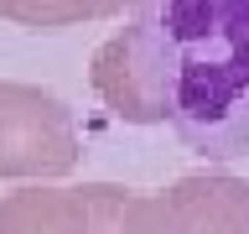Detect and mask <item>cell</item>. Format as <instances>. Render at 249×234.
<instances>
[{
    "mask_svg": "<svg viewBox=\"0 0 249 234\" xmlns=\"http://www.w3.org/2000/svg\"><path fill=\"white\" fill-rule=\"evenodd\" d=\"M114 234H249V182L233 172H187L161 193L124 187Z\"/></svg>",
    "mask_w": 249,
    "mask_h": 234,
    "instance_id": "cell-2",
    "label": "cell"
},
{
    "mask_svg": "<svg viewBox=\"0 0 249 234\" xmlns=\"http://www.w3.org/2000/svg\"><path fill=\"white\" fill-rule=\"evenodd\" d=\"M78 156L73 109L42 83L0 78V177H68Z\"/></svg>",
    "mask_w": 249,
    "mask_h": 234,
    "instance_id": "cell-3",
    "label": "cell"
},
{
    "mask_svg": "<svg viewBox=\"0 0 249 234\" xmlns=\"http://www.w3.org/2000/svg\"><path fill=\"white\" fill-rule=\"evenodd\" d=\"M124 187H21L0 198V234H114V208Z\"/></svg>",
    "mask_w": 249,
    "mask_h": 234,
    "instance_id": "cell-4",
    "label": "cell"
},
{
    "mask_svg": "<svg viewBox=\"0 0 249 234\" xmlns=\"http://www.w3.org/2000/svg\"><path fill=\"white\" fill-rule=\"evenodd\" d=\"M135 0H0V16L26 31H68L83 21H104V16L130 11Z\"/></svg>",
    "mask_w": 249,
    "mask_h": 234,
    "instance_id": "cell-5",
    "label": "cell"
},
{
    "mask_svg": "<svg viewBox=\"0 0 249 234\" xmlns=\"http://www.w3.org/2000/svg\"><path fill=\"white\" fill-rule=\"evenodd\" d=\"M93 94L208 161L249 156V0H135L93 52Z\"/></svg>",
    "mask_w": 249,
    "mask_h": 234,
    "instance_id": "cell-1",
    "label": "cell"
}]
</instances>
